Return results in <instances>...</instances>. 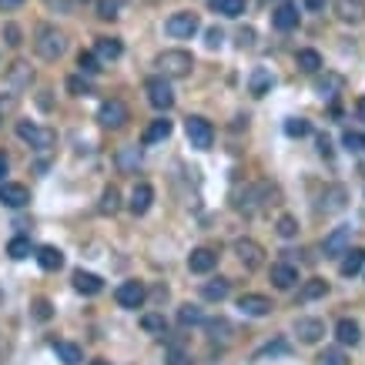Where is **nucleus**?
I'll list each match as a JSON object with an SVG mask.
<instances>
[{
    "label": "nucleus",
    "instance_id": "nucleus-1",
    "mask_svg": "<svg viewBox=\"0 0 365 365\" xmlns=\"http://www.w3.org/2000/svg\"><path fill=\"white\" fill-rule=\"evenodd\" d=\"M34 50H37V57H44V61H57L64 50H67V37H64L57 27L41 24L37 34H34Z\"/></svg>",
    "mask_w": 365,
    "mask_h": 365
},
{
    "label": "nucleus",
    "instance_id": "nucleus-2",
    "mask_svg": "<svg viewBox=\"0 0 365 365\" xmlns=\"http://www.w3.org/2000/svg\"><path fill=\"white\" fill-rule=\"evenodd\" d=\"M154 67H161L165 77H188L195 67V57L188 50H165V54H158Z\"/></svg>",
    "mask_w": 365,
    "mask_h": 365
},
{
    "label": "nucleus",
    "instance_id": "nucleus-3",
    "mask_svg": "<svg viewBox=\"0 0 365 365\" xmlns=\"http://www.w3.org/2000/svg\"><path fill=\"white\" fill-rule=\"evenodd\" d=\"M17 137H20V141H27V144H31V148H37V151H47V148L57 141V135H54V131L37 128L34 121H17Z\"/></svg>",
    "mask_w": 365,
    "mask_h": 365
},
{
    "label": "nucleus",
    "instance_id": "nucleus-4",
    "mask_svg": "<svg viewBox=\"0 0 365 365\" xmlns=\"http://www.w3.org/2000/svg\"><path fill=\"white\" fill-rule=\"evenodd\" d=\"M184 131H188L191 148H198V151H208L214 144V128H212V121H205V118H188V121H184Z\"/></svg>",
    "mask_w": 365,
    "mask_h": 365
},
{
    "label": "nucleus",
    "instance_id": "nucleus-5",
    "mask_svg": "<svg viewBox=\"0 0 365 365\" xmlns=\"http://www.w3.org/2000/svg\"><path fill=\"white\" fill-rule=\"evenodd\" d=\"M97 121L104 124V128H111V131H118V128H124V124L131 121V111H128V104H124V101L111 97V101H104V104H101V111H97Z\"/></svg>",
    "mask_w": 365,
    "mask_h": 365
},
{
    "label": "nucleus",
    "instance_id": "nucleus-6",
    "mask_svg": "<svg viewBox=\"0 0 365 365\" xmlns=\"http://www.w3.org/2000/svg\"><path fill=\"white\" fill-rule=\"evenodd\" d=\"M144 91H148V101L151 107L158 111H167V107L174 104V91H171V84H167V77H148V84H144Z\"/></svg>",
    "mask_w": 365,
    "mask_h": 365
},
{
    "label": "nucleus",
    "instance_id": "nucleus-7",
    "mask_svg": "<svg viewBox=\"0 0 365 365\" xmlns=\"http://www.w3.org/2000/svg\"><path fill=\"white\" fill-rule=\"evenodd\" d=\"M165 31L171 34V37H195L198 34V17L195 14H188V11H181V14H171L167 17V24H165Z\"/></svg>",
    "mask_w": 365,
    "mask_h": 365
},
{
    "label": "nucleus",
    "instance_id": "nucleus-8",
    "mask_svg": "<svg viewBox=\"0 0 365 365\" xmlns=\"http://www.w3.org/2000/svg\"><path fill=\"white\" fill-rule=\"evenodd\" d=\"M349 242H352V228L349 225H342V228H335L325 245H322V252H325V259H342L345 252H349Z\"/></svg>",
    "mask_w": 365,
    "mask_h": 365
},
{
    "label": "nucleus",
    "instance_id": "nucleus-9",
    "mask_svg": "<svg viewBox=\"0 0 365 365\" xmlns=\"http://www.w3.org/2000/svg\"><path fill=\"white\" fill-rule=\"evenodd\" d=\"M114 298L121 308H141L144 305V285L141 282H124V285H118Z\"/></svg>",
    "mask_w": 365,
    "mask_h": 365
},
{
    "label": "nucleus",
    "instance_id": "nucleus-10",
    "mask_svg": "<svg viewBox=\"0 0 365 365\" xmlns=\"http://www.w3.org/2000/svg\"><path fill=\"white\" fill-rule=\"evenodd\" d=\"M27 201H31V191H27L24 184H14V181L0 184V205H7V208H24Z\"/></svg>",
    "mask_w": 365,
    "mask_h": 365
},
{
    "label": "nucleus",
    "instance_id": "nucleus-11",
    "mask_svg": "<svg viewBox=\"0 0 365 365\" xmlns=\"http://www.w3.org/2000/svg\"><path fill=\"white\" fill-rule=\"evenodd\" d=\"M235 255L242 259V265H248V268H259L265 248H261L259 242H252V238H238V242H235Z\"/></svg>",
    "mask_w": 365,
    "mask_h": 365
},
{
    "label": "nucleus",
    "instance_id": "nucleus-12",
    "mask_svg": "<svg viewBox=\"0 0 365 365\" xmlns=\"http://www.w3.org/2000/svg\"><path fill=\"white\" fill-rule=\"evenodd\" d=\"M238 308H242L245 315H252V319H261V315H268V312H272V298L248 291V295H242V298H238Z\"/></svg>",
    "mask_w": 365,
    "mask_h": 365
},
{
    "label": "nucleus",
    "instance_id": "nucleus-13",
    "mask_svg": "<svg viewBox=\"0 0 365 365\" xmlns=\"http://www.w3.org/2000/svg\"><path fill=\"white\" fill-rule=\"evenodd\" d=\"M338 20L345 24H362L365 20V0H332Z\"/></svg>",
    "mask_w": 365,
    "mask_h": 365
},
{
    "label": "nucleus",
    "instance_id": "nucleus-14",
    "mask_svg": "<svg viewBox=\"0 0 365 365\" xmlns=\"http://www.w3.org/2000/svg\"><path fill=\"white\" fill-rule=\"evenodd\" d=\"M272 285L282 291H289L298 285V268L295 265H289V261H278V265H272Z\"/></svg>",
    "mask_w": 365,
    "mask_h": 365
},
{
    "label": "nucleus",
    "instance_id": "nucleus-15",
    "mask_svg": "<svg viewBox=\"0 0 365 365\" xmlns=\"http://www.w3.org/2000/svg\"><path fill=\"white\" fill-rule=\"evenodd\" d=\"M214 265H218V252H212V248H195L188 255V268L195 275H208Z\"/></svg>",
    "mask_w": 365,
    "mask_h": 365
},
{
    "label": "nucleus",
    "instance_id": "nucleus-16",
    "mask_svg": "<svg viewBox=\"0 0 365 365\" xmlns=\"http://www.w3.org/2000/svg\"><path fill=\"white\" fill-rule=\"evenodd\" d=\"M295 335L302 338L305 345H315L322 335H325V322L322 319H298L295 322Z\"/></svg>",
    "mask_w": 365,
    "mask_h": 365
},
{
    "label": "nucleus",
    "instance_id": "nucleus-17",
    "mask_svg": "<svg viewBox=\"0 0 365 365\" xmlns=\"http://www.w3.org/2000/svg\"><path fill=\"white\" fill-rule=\"evenodd\" d=\"M272 24L278 31H295L298 27V7L295 4H278L272 14Z\"/></svg>",
    "mask_w": 365,
    "mask_h": 365
},
{
    "label": "nucleus",
    "instance_id": "nucleus-18",
    "mask_svg": "<svg viewBox=\"0 0 365 365\" xmlns=\"http://www.w3.org/2000/svg\"><path fill=\"white\" fill-rule=\"evenodd\" d=\"M272 84H275V77L268 67H255L252 77H248V91L255 94V97H265V94L272 91Z\"/></svg>",
    "mask_w": 365,
    "mask_h": 365
},
{
    "label": "nucleus",
    "instance_id": "nucleus-19",
    "mask_svg": "<svg viewBox=\"0 0 365 365\" xmlns=\"http://www.w3.org/2000/svg\"><path fill=\"white\" fill-rule=\"evenodd\" d=\"M342 88H345L342 74H325V77H319V81H315V94H319L322 101H325V97H329V101H335Z\"/></svg>",
    "mask_w": 365,
    "mask_h": 365
},
{
    "label": "nucleus",
    "instance_id": "nucleus-20",
    "mask_svg": "<svg viewBox=\"0 0 365 365\" xmlns=\"http://www.w3.org/2000/svg\"><path fill=\"white\" fill-rule=\"evenodd\" d=\"M151 201H154V188L151 184H135V191H131V212L135 214H144L148 208H151Z\"/></svg>",
    "mask_w": 365,
    "mask_h": 365
},
{
    "label": "nucleus",
    "instance_id": "nucleus-21",
    "mask_svg": "<svg viewBox=\"0 0 365 365\" xmlns=\"http://www.w3.org/2000/svg\"><path fill=\"white\" fill-rule=\"evenodd\" d=\"M37 265H41L44 272H57V268L64 265L61 248H54V245H41V248H37Z\"/></svg>",
    "mask_w": 365,
    "mask_h": 365
},
{
    "label": "nucleus",
    "instance_id": "nucleus-22",
    "mask_svg": "<svg viewBox=\"0 0 365 365\" xmlns=\"http://www.w3.org/2000/svg\"><path fill=\"white\" fill-rule=\"evenodd\" d=\"M94 54L101 57V61H118L124 54V44L118 37H97V47H94Z\"/></svg>",
    "mask_w": 365,
    "mask_h": 365
},
{
    "label": "nucleus",
    "instance_id": "nucleus-23",
    "mask_svg": "<svg viewBox=\"0 0 365 365\" xmlns=\"http://www.w3.org/2000/svg\"><path fill=\"white\" fill-rule=\"evenodd\" d=\"M335 338H338L342 345H359V338H362V329H359V322L342 319L338 325H335Z\"/></svg>",
    "mask_w": 365,
    "mask_h": 365
},
{
    "label": "nucleus",
    "instance_id": "nucleus-24",
    "mask_svg": "<svg viewBox=\"0 0 365 365\" xmlns=\"http://www.w3.org/2000/svg\"><path fill=\"white\" fill-rule=\"evenodd\" d=\"M338 268H342V275H345V278L359 275L365 268V252H362V248H349V252L342 255V265H338Z\"/></svg>",
    "mask_w": 365,
    "mask_h": 365
},
{
    "label": "nucleus",
    "instance_id": "nucleus-25",
    "mask_svg": "<svg viewBox=\"0 0 365 365\" xmlns=\"http://www.w3.org/2000/svg\"><path fill=\"white\" fill-rule=\"evenodd\" d=\"M167 135H171V121H167V118H158V121H151L148 128H144L141 144H158V141H165Z\"/></svg>",
    "mask_w": 365,
    "mask_h": 365
},
{
    "label": "nucleus",
    "instance_id": "nucleus-26",
    "mask_svg": "<svg viewBox=\"0 0 365 365\" xmlns=\"http://www.w3.org/2000/svg\"><path fill=\"white\" fill-rule=\"evenodd\" d=\"M74 289L81 291V295H97V291L104 289V282L97 278V275H91V272H74Z\"/></svg>",
    "mask_w": 365,
    "mask_h": 365
},
{
    "label": "nucleus",
    "instance_id": "nucleus-27",
    "mask_svg": "<svg viewBox=\"0 0 365 365\" xmlns=\"http://www.w3.org/2000/svg\"><path fill=\"white\" fill-rule=\"evenodd\" d=\"M7 84H11L14 91H20V88H27V84H31V67H27L24 61L11 64V71H7Z\"/></svg>",
    "mask_w": 365,
    "mask_h": 365
},
{
    "label": "nucleus",
    "instance_id": "nucleus-28",
    "mask_svg": "<svg viewBox=\"0 0 365 365\" xmlns=\"http://www.w3.org/2000/svg\"><path fill=\"white\" fill-rule=\"evenodd\" d=\"M295 64H298V71H305V74H315V71H322V54L319 50H298L295 54Z\"/></svg>",
    "mask_w": 365,
    "mask_h": 365
},
{
    "label": "nucleus",
    "instance_id": "nucleus-29",
    "mask_svg": "<svg viewBox=\"0 0 365 365\" xmlns=\"http://www.w3.org/2000/svg\"><path fill=\"white\" fill-rule=\"evenodd\" d=\"M228 291H231V285L225 282V278H214V282H208V285L201 289V295H205L208 302H225V298H228Z\"/></svg>",
    "mask_w": 365,
    "mask_h": 365
},
{
    "label": "nucleus",
    "instance_id": "nucleus-30",
    "mask_svg": "<svg viewBox=\"0 0 365 365\" xmlns=\"http://www.w3.org/2000/svg\"><path fill=\"white\" fill-rule=\"evenodd\" d=\"M54 352H57V359H61L64 365H81V359H84V352L77 349L74 342H57Z\"/></svg>",
    "mask_w": 365,
    "mask_h": 365
},
{
    "label": "nucleus",
    "instance_id": "nucleus-31",
    "mask_svg": "<svg viewBox=\"0 0 365 365\" xmlns=\"http://www.w3.org/2000/svg\"><path fill=\"white\" fill-rule=\"evenodd\" d=\"M141 329L148 335H165L167 322H165V315H158V312H144V315H141Z\"/></svg>",
    "mask_w": 365,
    "mask_h": 365
},
{
    "label": "nucleus",
    "instance_id": "nucleus-32",
    "mask_svg": "<svg viewBox=\"0 0 365 365\" xmlns=\"http://www.w3.org/2000/svg\"><path fill=\"white\" fill-rule=\"evenodd\" d=\"M97 208H101V214H114L118 208H121V191H118L114 184L104 188V195H101V205H97Z\"/></svg>",
    "mask_w": 365,
    "mask_h": 365
},
{
    "label": "nucleus",
    "instance_id": "nucleus-33",
    "mask_svg": "<svg viewBox=\"0 0 365 365\" xmlns=\"http://www.w3.org/2000/svg\"><path fill=\"white\" fill-rule=\"evenodd\" d=\"M212 7L221 17H242L245 14V0H212Z\"/></svg>",
    "mask_w": 365,
    "mask_h": 365
},
{
    "label": "nucleus",
    "instance_id": "nucleus-34",
    "mask_svg": "<svg viewBox=\"0 0 365 365\" xmlns=\"http://www.w3.org/2000/svg\"><path fill=\"white\" fill-rule=\"evenodd\" d=\"M77 67H81V74H88V77L101 74V57H97V54H91V50H84V54L77 57Z\"/></svg>",
    "mask_w": 365,
    "mask_h": 365
},
{
    "label": "nucleus",
    "instance_id": "nucleus-35",
    "mask_svg": "<svg viewBox=\"0 0 365 365\" xmlns=\"http://www.w3.org/2000/svg\"><path fill=\"white\" fill-rule=\"evenodd\" d=\"M208 335H212V342H231V325L225 319H212L208 322Z\"/></svg>",
    "mask_w": 365,
    "mask_h": 365
},
{
    "label": "nucleus",
    "instance_id": "nucleus-36",
    "mask_svg": "<svg viewBox=\"0 0 365 365\" xmlns=\"http://www.w3.org/2000/svg\"><path fill=\"white\" fill-rule=\"evenodd\" d=\"M121 7L124 0H97V17L101 20H114V17H121Z\"/></svg>",
    "mask_w": 365,
    "mask_h": 365
},
{
    "label": "nucleus",
    "instance_id": "nucleus-37",
    "mask_svg": "<svg viewBox=\"0 0 365 365\" xmlns=\"http://www.w3.org/2000/svg\"><path fill=\"white\" fill-rule=\"evenodd\" d=\"M178 322H181L184 329H188V325H201V322H205V315H201L198 305H181V312H178Z\"/></svg>",
    "mask_w": 365,
    "mask_h": 365
},
{
    "label": "nucleus",
    "instance_id": "nucleus-38",
    "mask_svg": "<svg viewBox=\"0 0 365 365\" xmlns=\"http://www.w3.org/2000/svg\"><path fill=\"white\" fill-rule=\"evenodd\" d=\"M325 291H329V282H322V278H312V282H305L302 298H305V302H312V298H322Z\"/></svg>",
    "mask_w": 365,
    "mask_h": 365
},
{
    "label": "nucleus",
    "instance_id": "nucleus-39",
    "mask_svg": "<svg viewBox=\"0 0 365 365\" xmlns=\"http://www.w3.org/2000/svg\"><path fill=\"white\" fill-rule=\"evenodd\" d=\"M7 255H11L14 261L27 259V255H31V242H27V238H11V245H7Z\"/></svg>",
    "mask_w": 365,
    "mask_h": 365
},
{
    "label": "nucleus",
    "instance_id": "nucleus-40",
    "mask_svg": "<svg viewBox=\"0 0 365 365\" xmlns=\"http://www.w3.org/2000/svg\"><path fill=\"white\" fill-rule=\"evenodd\" d=\"M325 212H342L345 208V188H329V195H325Z\"/></svg>",
    "mask_w": 365,
    "mask_h": 365
},
{
    "label": "nucleus",
    "instance_id": "nucleus-41",
    "mask_svg": "<svg viewBox=\"0 0 365 365\" xmlns=\"http://www.w3.org/2000/svg\"><path fill=\"white\" fill-rule=\"evenodd\" d=\"M278 235H282V238H295V235H298V221H295L291 214H282V218H278Z\"/></svg>",
    "mask_w": 365,
    "mask_h": 365
},
{
    "label": "nucleus",
    "instance_id": "nucleus-42",
    "mask_svg": "<svg viewBox=\"0 0 365 365\" xmlns=\"http://www.w3.org/2000/svg\"><path fill=\"white\" fill-rule=\"evenodd\" d=\"M67 91L74 94V97H84V94H91V84L84 81V74H77V77H67Z\"/></svg>",
    "mask_w": 365,
    "mask_h": 365
},
{
    "label": "nucleus",
    "instance_id": "nucleus-43",
    "mask_svg": "<svg viewBox=\"0 0 365 365\" xmlns=\"http://www.w3.org/2000/svg\"><path fill=\"white\" fill-rule=\"evenodd\" d=\"M319 365H349V359H345V352L325 349V352L319 355Z\"/></svg>",
    "mask_w": 365,
    "mask_h": 365
},
{
    "label": "nucleus",
    "instance_id": "nucleus-44",
    "mask_svg": "<svg viewBox=\"0 0 365 365\" xmlns=\"http://www.w3.org/2000/svg\"><path fill=\"white\" fill-rule=\"evenodd\" d=\"M308 131H312V128H308V121H302V118H291V121H285V135H289V137H305Z\"/></svg>",
    "mask_w": 365,
    "mask_h": 365
},
{
    "label": "nucleus",
    "instance_id": "nucleus-45",
    "mask_svg": "<svg viewBox=\"0 0 365 365\" xmlns=\"http://www.w3.org/2000/svg\"><path fill=\"white\" fill-rule=\"evenodd\" d=\"M342 144H345L349 151H365V135H355V131H345V135H342Z\"/></svg>",
    "mask_w": 365,
    "mask_h": 365
},
{
    "label": "nucleus",
    "instance_id": "nucleus-46",
    "mask_svg": "<svg viewBox=\"0 0 365 365\" xmlns=\"http://www.w3.org/2000/svg\"><path fill=\"white\" fill-rule=\"evenodd\" d=\"M4 44L20 47V27H17V24H4Z\"/></svg>",
    "mask_w": 365,
    "mask_h": 365
},
{
    "label": "nucleus",
    "instance_id": "nucleus-47",
    "mask_svg": "<svg viewBox=\"0 0 365 365\" xmlns=\"http://www.w3.org/2000/svg\"><path fill=\"white\" fill-rule=\"evenodd\" d=\"M34 319H41V322L50 319V302L47 298H34Z\"/></svg>",
    "mask_w": 365,
    "mask_h": 365
},
{
    "label": "nucleus",
    "instance_id": "nucleus-48",
    "mask_svg": "<svg viewBox=\"0 0 365 365\" xmlns=\"http://www.w3.org/2000/svg\"><path fill=\"white\" fill-rule=\"evenodd\" d=\"M118 161H121V167H135L137 161H141V151H137V148H128V151L118 154Z\"/></svg>",
    "mask_w": 365,
    "mask_h": 365
},
{
    "label": "nucleus",
    "instance_id": "nucleus-49",
    "mask_svg": "<svg viewBox=\"0 0 365 365\" xmlns=\"http://www.w3.org/2000/svg\"><path fill=\"white\" fill-rule=\"evenodd\" d=\"M221 41H225V34L218 31V27H212V31L205 34V44L208 47H221Z\"/></svg>",
    "mask_w": 365,
    "mask_h": 365
},
{
    "label": "nucleus",
    "instance_id": "nucleus-50",
    "mask_svg": "<svg viewBox=\"0 0 365 365\" xmlns=\"http://www.w3.org/2000/svg\"><path fill=\"white\" fill-rule=\"evenodd\" d=\"M167 365H191V359H188L181 349H171V355H167Z\"/></svg>",
    "mask_w": 365,
    "mask_h": 365
},
{
    "label": "nucleus",
    "instance_id": "nucleus-51",
    "mask_svg": "<svg viewBox=\"0 0 365 365\" xmlns=\"http://www.w3.org/2000/svg\"><path fill=\"white\" fill-rule=\"evenodd\" d=\"M238 44H242V47H252V44H255V31H252V27H245V31L238 34Z\"/></svg>",
    "mask_w": 365,
    "mask_h": 365
},
{
    "label": "nucleus",
    "instance_id": "nucleus-52",
    "mask_svg": "<svg viewBox=\"0 0 365 365\" xmlns=\"http://www.w3.org/2000/svg\"><path fill=\"white\" fill-rule=\"evenodd\" d=\"M302 7H305V11H322V7H325V0H302Z\"/></svg>",
    "mask_w": 365,
    "mask_h": 365
},
{
    "label": "nucleus",
    "instance_id": "nucleus-53",
    "mask_svg": "<svg viewBox=\"0 0 365 365\" xmlns=\"http://www.w3.org/2000/svg\"><path fill=\"white\" fill-rule=\"evenodd\" d=\"M24 0H0V11H17Z\"/></svg>",
    "mask_w": 365,
    "mask_h": 365
},
{
    "label": "nucleus",
    "instance_id": "nucleus-54",
    "mask_svg": "<svg viewBox=\"0 0 365 365\" xmlns=\"http://www.w3.org/2000/svg\"><path fill=\"white\" fill-rule=\"evenodd\" d=\"M319 151L325 154V158H329V154H332V144H329V137H322V141H319Z\"/></svg>",
    "mask_w": 365,
    "mask_h": 365
},
{
    "label": "nucleus",
    "instance_id": "nucleus-55",
    "mask_svg": "<svg viewBox=\"0 0 365 365\" xmlns=\"http://www.w3.org/2000/svg\"><path fill=\"white\" fill-rule=\"evenodd\" d=\"M7 167H11V161H7V154H0V178L7 174Z\"/></svg>",
    "mask_w": 365,
    "mask_h": 365
},
{
    "label": "nucleus",
    "instance_id": "nucleus-56",
    "mask_svg": "<svg viewBox=\"0 0 365 365\" xmlns=\"http://www.w3.org/2000/svg\"><path fill=\"white\" fill-rule=\"evenodd\" d=\"M359 118L365 121V101H359Z\"/></svg>",
    "mask_w": 365,
    "mask_h": 365
},
{
    "label": "nucleus",
    "instance_id": "nucleus-57",
    "mask_svg": "<svg viewBox=\"0 0 365 365\" xmlns=\"http://www.w3.org/2000/svg\"><path fill=\"white\" fill-rule=\"evenodd\" d=\"M91 365H111V362H104V359H94V362Z\"/></svg>",
    "mask_w": 365,
    "mask_h": 365
}]
</instances>
